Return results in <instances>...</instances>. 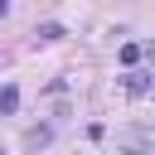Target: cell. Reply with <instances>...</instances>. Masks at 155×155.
<instances>
[{"label": "cell", "instance_id": "obj_3", "mask_svg": "<svg viewBox=\"0 0 155 155\" xmlns=\"http://www.w3.org/2000/svg\"><path fill=\"white\" fill-rule=\"evenodd\" d=\"M34 39H39V44H53V39H63V24H39Z\"/></svg>", "mask_w": 155, "mask_h": 155}, {"label": "cell", "instance_id": "obj_2", "mask_svg": "<svg viewBox=\"0 0 155 155\" xmlns=\"http://www.w3.org/2000/svg\"><path fill=\"white\" fill-rule=\"evenodd\" d=\"M140 53H145L140 44H121V48H116V58H121L126 68H136V63H140Z\"/></svg>", "mask_w": 155, "mask_h": 155}, {"label": "cell", "instance_id": "obj_1", "mask_svg": "<svg viewBox=\"0 0 155 155\" xmlns=\"http://www.w3.org/2000/svg\"><path fill=\"white\" fill-rule=\"evenodd\" d=\"M15 107H19V87L5 82V87H0V116H15Z\"/></svg>", "mask_w": 155, "mask_h": 155}, {"label": "cell", "instance_id": "obj_4", "mask_svg": "<svg viewBox=\"0 0 155 155\" xmlns=\"http://www.w3.org/2000/svg\"><path fill=\"white\" fill-rule=\"evenodd\" d=\"M145 87H150L145 73H126V92H145Z\"/></svg>", "mask_w": 155, "mask_h": 155}, {"label": "cell", "instance_id": "obj_5", "mask_svg": "<svg viewBox=\"0 0 155 155\" xmlns=\"http://www.w3.org/2000/svg\"><path fill=\"white\" fill-rule=\"evenodd\" d=\"M0 15H10V0H0Z\"/></svg>", "mask_w": 155, "mask_h": 155}]
</instances>
